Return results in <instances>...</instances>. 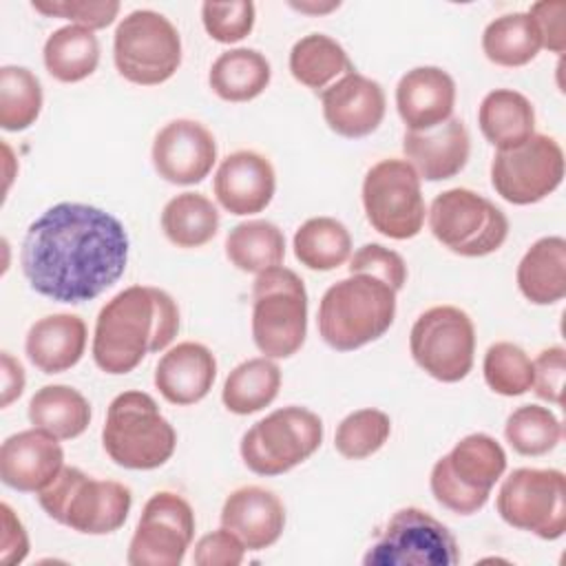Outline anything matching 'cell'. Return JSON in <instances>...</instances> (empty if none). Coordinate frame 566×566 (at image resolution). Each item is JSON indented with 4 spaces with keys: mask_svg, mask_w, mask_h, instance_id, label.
Instances as JSON below:
<instances>
[{
    "mask_svg": "<svg viewBox=\"0 0 566 566\" xmlns=\"http://www.w3.org/2000/svg\"><path fill=\"white\" fill-rule=\"evenodd\" d=\"M128 263V234L111 212L62 201L44 210L20 248L31 290L57 303H84L119 281Z\"/></svg>",
    "mask_w": 566,
    "mask_h": 566,
    "instance_id": "obj_1",
    "label": "cell"
},
{
    "mask_svg": "<svg viewBox=\"0 0 566 566\" xmlns=\"http://www.w3.org/2000/svg\"><path fill=\"white\" fill-rule=\"evenodd\" d=\"M179 332L175 298L150 285H130L97 314L93 360L113 376L133 371L146 354L166 349Z\"/></svg>",
    "mask_w": 566,
    "mask_h": 566,
    "instance_id": "obj_2",
    "label": "cell"
},
{
    "mask_svg": "<svg viewBox=\"0 0 566 566\" xmlns=\"http://www.w3.org/2000/svg\"><path fill=\"white\" fill-rule=\"evenodd\" d=\"M396 316V290L371 274H349L318 303V334L336 352H354L380 338Z\"/></svg>",
    "mask_w": 566,
    "mask_h": 566,
    "instance_id": "obj_3",
    "label": "cell"
},
{
    "mask_svg": "<svg viewBox=\"0 0 566 566\" xmlns=\"http://www.w3.org/2000/svg\"><path fill=\"white\" fill-rule=\"evenodd\" d=\"M102 444L115 464L150 471L170 460L177 433L161 416L153 396L146 391H124L108 405Z\"/></svg>",
    "mask_w": 566,
    "mask_h": 566,
    "instance_id": "obj_4",
    "label": "cell"
},
{
    "mask_svg": "<svg viewBox=\"0 0 566 566\" xmlns=\"http://www.w3.org/2000/svg\"><path fill=\"white\" fill-rule=\"evenodd\" d=\"M44 513L84 535H106L124 526L133 495L115 480H95L77 467H62L38 493Z\"/></svg>",
    "mask_w": 566,
    "mask_h": 566,
    "instance_id": "obj_5",
    "label": "cell"
},
{
    "mask_svg": "<svg viewBox=\"0 0 566 566\" xmlns=\"http://www.w3.org/2000/svg\"><path fill=\"white\" fill-rule=\"evenodd\" d=\"M307 334V292L303 279L283 265L256 274L252 285V338L268 358H290Z\"/></svg>",
    "mask_w": 566,
    "mask_h": 566,
    "instance_id": "obj_6",
    "label": "cell"
},
{
    "mask_svg": "<svg viewBox=\"0 0 566 566\" xmlns=\"http://www.w3.org/2000/svg\"><path fill=\"white\" fill-rule=\"evenodd\" d=\"M506 471L502 444L486 433H469L442 455L429 478L438 504L458 515L478 513L491 495V489Z\"/></svg>",
    "mask_w": 566,
    "mask_h": 566,
    "instance_id": "obj_7",
    "label": "cell"
},
{
    "mask_svg": "<svg viewBox=\"0 0 566 566\" xmlns=\"http://www.w3.org/2000/svg\"><path fill=\"white\" fill-rule=\"evenodd\" d=\"M113 60L119 75L133 84H164L181 64L179 31L153 9L130 11L115 29Z\"/></svg>",
    "mask_w": 566,
    "mask_h": 566,
    "instance_id": "obj_8",
    "label": "cell"
},
{
    "mask_svg": "<svg viewBox=\"0 0 566 566\" xmlns=\"http://www.w3.org/2000/svg\"><path fill=\"white\" fill-rule=\"evenodd\" d=\"M323 442L321 418L305 407H281L241 438V458L256 475H281L305 462Z\"/></svg>",
    "mask_w": 566,
    "mask_h": 566,
    "instance_id": "obj_9",
    "label": "cell"
},
{
    "mask_svg": "<svg viewBox=\"0 0 566 566\" xmlns=\"http://www.w3.org/2000/svg\"><path fill=\"white\" fill-rule=\"evenodd\" d=\"M431 234L460 256H486L509 237L506 214L469 188L440 192L429 208Z\"/></svg>",
    "mask_w": 566,
    "mask_h": 566,
    "instance_id": "obj_10",
    "label": "cell"
},
{
    "mask_svg": "<svg viewBox=\"0 0 566 566\" xmlns=\"http://www.w3.org/2000/svg\"><path fill=\"white\" fill-rule=\"evenodd\" d=\"M365 217L382 237L405 241L416 237L424 223V199L420 177L407 159H382L363 179Z\"/></svg>",
    "mask_w": 566,
    "mask_h": 566,
    "instance_id": "obj_11",
    "label": "cell"
},
{
    "mask_svg": "<svg viewBox=\"0 0 566 566\" xmlns=\"http://www.w3.org/2000/svg\"><path fill=\"white\" fill-rule=\"evenodd\" d=\"M495 506L509 526L557 539L566 531V478L557 469H515L502 482Z\"/></svg>",
    "mask_w": 566,
    "mask_h": 566,
    "instance_id": "obj_12",
    "label": "cell"
},
{
    "mask_svg": "<svg viewBox=\"0 0 566 566\" xmlns=\"http://www.w3.org/2000/svg\"><path fill=\"white\" fill-rule=\"evenodd\" d=\"M416 365L440 382H458L469 376L475 354V327L469 314L455 305L424 310L409 334Z\"/></svg>",
    "mask_w": 566,
    "mask_h": 566,
    "instance_id": "obj_13",
    "label": "cell"
},
{
    "mask_svg": "<svg viewBox=\"0 0 566 566\" xmlns=\"http://www.w3.org/2000/svg\"><path fill=\"white\" fill-rule=\"evenodd\" d=\"M460 548L451 531L431 513L396 511L363 557L365 566H455Z\"/></svg>",
    "mask_w": 566,
    "mask_h": 566,
    "instance_id": "obj_14",
    "label": "cell"
},
{
    "mask_svg": "<svg viewBox=\"0 0 566 566\" xmlns=\"http://www.w3.org/2000/svg\"><path fill=\"white\" fill-rule=\"evenodd\" d=\"M564 179V150L555 137L533 133L524 144L495 150L491 184L495 192L513 203L528 206L548 197Z\"/></svg>",
    "mask_w": 566,
    "mask_h": 566,
    "instance_id": "obj_15",
    "label": "cell"
},
{
    "mask_svg": "<svg viewBox=\"0 0 566 566\" xmlns=\"http://www.w3.org/2000/svg\"><path fill=\"white\" fill-rule=\"evenodd\" d=\"M195 537V513L172 491H159L144 504L128 546L130 566H179Z\"/></svg>",
    "mask_w": 566,
    "mask_h": 566,
    "instance_id": "obj_16",
    "label": "cell"
},
{
    "mask_svg": "<svg viewBox=\"0 0 566 566\" xmlns=\"http://www.w3.org/2000/svg\"><path fill=\"white\" fill-rule=\"evenodd\" d=\"M153 166L161 179L177 186L203 181L217 161L214 135L195 119H172L153 142Z\"/></svg>",
    "mask_w": 566,
    "mask_h": 566,
    "instance_id": "obj_17",
    "label": "cell"
},
{
    "mask_svg": "<svg viewBox=\"0 0 566 566\" xmlns=\"http://www.w3.org/2000/svg\"><path fill=\"white\" fill-rule=\"evenodd\" d=\"M321 104L327 126L347 139L371 135L382 124L387 106L382 86L356 71L321 91Z\"/></svg>",
    "mask_w": 566,
    "mask_h": 566,
    "instance_id": "obj_18",
    "label": "cell"
},
{
    "mask_svg": "<svg viewBox=\"0 0 566 566\" xmlns=\"http://www.w3.org/2000/svg\"><path fill=\"white\" fill-rule=\"evenodd\" d=\"M64 467L55 436L33 427L9 436L0 447V480L20 493H40Z\"/></svg>",
    "mask_w": 566,
    "mask_h": 566,
    "instance_id": "obj_19",
    "label": "cell"
},
{
    "mask_svg": "<svg viewBox=\"0 0 566 566\" xmlns=\"http://www.w3.org/2000/svg\"><path fill=\"white\" fill-rule=\"evenodd\" d=\"M212 188L217 201L230 214H256L272 201L276 175L261 153L237 150L219 164Z\"/></svg>",
    "mask_w": 566,
    "mask_h": 566,
    "instance_id": "obj_20",
    "label": "cell"
},
{
    "mask_svg": "<svg viewBox=\"0 0 566 566\" xmlns=\"http://www.w3.org/2000/svg\"><path fill=\"white\" fill-rule=\"evenodd\" d=\"M455 82L440 66H416L396 86V108L409 130H429L451 119Z\"/></svg>",
    "mask_w": 566,
    "mask_h": 566,
    "instance_id": "obj_21",
    "label": "cell"
},
{
    "mask_svg": "<svg viewBox=\"0 0 566 566\" xmlns=\"http://www.w3.org/2000/svg\"><path fill=\"white\" fill-rule=\"evenodd\" d=\"M221 526L234 533L248 551H263L281 537L285 506L270 489L256 484L241 486L226 497Z\"/></svg>",
    "mask_w": 566,
    "mask_h": 566,
    "instance_id": "obj_22",
    "label": "cell"
},
{
    "mask_svg": "<svg viewBox=\"0 0 566 566\" xmlns=\"http://www.w3.org/2000/svg\"><path fill=\"white\" fill-rule=\"evenodd\" d=\"M402 153L420 179L442 181L455 177L467 166L471 139L464 122L451 117L429 130H407Z\"/></svg>",
    "mask_w": 566,
    "mask_h": 566,
    "instance_id": "obj_23",
    "label": "cell"
},
{
    "mask_svg": "<svg viewBox=\"0 0 566 566\" xmlns=\"http://www.w3.org/2000/svg\"><path fill=\"white\" fill-rule=\"evenodd\" d=\"M217 378L214 354L195 340L168 349L155 367V387L172 405H195L208 396Z\"/></svg>",
    "mask_w": 566,
    "mask_h": 566,
    "instance_id": "obj_24",
    "label": "cell"
},
{
    "mask_svg": "<svg viewBox=\"0 0 566 566\" xmlns=\"http://www.w3.org/2000/svg\"><path fill=\"white\" fill-rule=\"evenodd\" d=\"M86 349V323L77 314H49L29 327L24 352L42 374H60L80 363Z\"/></svg>",
    "mask_w": 566,
    "mask_h": 566,
    "instance_id": "obj_25",
    "label": "cell"
},
{
    "mask_svg": "<svg viewBox=\"0 0 566 566\" xmlns=\"http://www.w3.org/2000/svg\"><path fill=\"white\" fill-rule=\"evenodd\" d=\"M517 287L535 305H553L566 296V241L542 237L517 265Z\"/></svg>",
    "mask_w": 566,
    "mask_h": 566,
    "instance_id": "obj_26",
    "label": "cell"
},
{
    "mask_svg": "<svg viewBox=\"0 0 566 566\" xmlns=\"http://www.w3.org/2000/svg\"><path fill=\"white\" fill-rule=\"evenodd\" d=\"M478 124L491 146L509 150L535 133V111L526 95L513 88H495L484 95L478 108Z\"/></svg>",
    "mask_w": 566,
    "mask_h": 566,
    "instance_id": "obj_27",
    "label": "cell"
},
{
    "mask_svg": "<svg viewBox=\"0 0 566 566\" xmlns=\"http://www.w3.org/2000/svg\"><path fill=\"white\" fill-rule=\"evenodd\" d=\"M270 62L256 49L223 51L210 66V88L223 102H250L270 84Z\"/></svg>",
    "mask_w": 566,
    "mask_h": 566,
    "instance_id": "obj_28",
    "label": "cell"
},
{
    "mask_svg": "<svg viewBox=\"0 0 566 566\" xmlns=\"http://www.w3.org/2000/svg\"><path fill=\"white\" fill-rule=\"evenodd\" d=\"M29 420L57 440H71L86 431L91 405L69 385H44L29 400Z\"/></svg>",
    "mask_w": 566,
    "mask_h": 566,
    "instance_id": "obj_29",
    "label": "cell"
},
{
    "mask_svg": "<svg viewBox=\"0 0 566 566\" xmlns=\"http://www.w3.org/2000/svg\"><path fill=\"white\" fill-rule=\"evenodd\" d=\"M281 389V369L279 365L268 358H250L237 365L221 391V400L228 411L237 416H248L265 409L268 405L274 402Z\"/></svg>",
    "mask_w": 566,
    "mask_h": 566,
    "instance_id": "obj_30",
    "label": "cell"
},
{
    "mask_svg": "<svg viewBox=\"0 0 566 566\" xmlns=\"http://www.w3.org/2000/svg\"><path fill=\"white\" fill-rule=\"evenodd\" d=\"M42 57L49 75L57 82H82L97 69L99 42L91 29L66 24L46 38Z\"/></svg>",
    "mask_w": 566,
    "mask_h": 566,
    "instance_id": "obj_31",
    "label": "cell"
},
{
    "mask_svg": "<svg viewBox=\"0 0 566 566\" xmlns=\"http://www.w3.org/2000/svg\"><path fill=\"white\" fill-rule=\"evenodd\" d=\"M352 71L345 49L325 33L303 35L290 51L292 77L312 91H325L334 80Z\"/></svg>",
    "mask_w": 566,
    "mask_h": 566,
    "instance_id": "obj_32",
    "label": "cell"
},
{
    "mask_svg": "<svg viewBox=\"0 0 566 566\" xmlns=\"http://www.w3.org/2000/svg\"><path fill=\"white\" fill-rule=\"evenodd\" d=\"M542 49V38L539 31L528 13L515 11V13H504L495 18L493 22L486 24L482 33V51L484 55L506 69L524 66Z\"/></svg>",
    "mask_w": 566,
    "mask_h": 566,
    "instance_id": "obj_33",
    "label": "cell"
},
{
    "mask_svg": "<svg viewBox=\"0 0 566 566\" xmlns=\"http://www.w3.org/2000/svg\"><path fill=\"white\" fill-rule=\"evenodd\" d=\"M226 256L237 270L259 274L283 263L285 237L272 221H243L228 232Z\"/></svg>",
    "mask_w": 566,
    "mask_h": 566,
    "instance_id": "obj_34",
    "label": "cell"
},
{
    "mask_svg": "<svg viewBox=\"0 0 566 566\" xmlns=\"http://www.w3.org/2000/svg\"><path fill=\"white\" fill-rule=\"evenodd\" d=\"M161 230L177 248H201L219 230V212L201 192H181L161 210Z\"/></svg>",
    "mask_w": 566,
    "mask_h": 566,
    "instance_id": "obj_35",
    "label": "cell"
},
{
    "mask_svg": "<svg viewBox=\"0 0 566 566\" xmlns=\"http://www.w3.org/2000/svg\"><path fill=\"white\" fill-rule=\"evenodd\" d=\"M294 256L310 270H336L352 256L349 230L338 219L312 217L294 232Z\"/></svg>",
    "mask_w": 566,
    "mask_h": 566,
    "instance_id": "obj_36",
    "label": "cell"
},
{
    "mask_svg": "<svg viewBox=\"0 0 566 566\" xmlns=\"http://www.w3.org/2000/svg\"><path fill=\"white\" fill-rule=\"evenodd\" d=\"M42 111V84L24 66L7 64L0 69V126L24 130L35 124Z\"/></svg>",
    "mask_w": 566,
    "mask_h": 566,
    "instance_id": "obj_37",
    "label": "cell"
},
{
    "mask_svg": "<svg viewBox=\"0 0 566 566\" xmlns=\"http://www.w3.org/2000/svg\"><path fill=\"white\" fill-rule=\"evenodd\" d=\"M504 436L513 451L535 458L559 444L562 422L548 407L522 405L506 418Z\"/></svg>",
    "mask_w": 566,
    "mask_h": 566,
    "instance_id": "obj_38",
    "label": "cell"
},
{
    "mask_svg": "<svg viewBox=\"0 0 566 566\" xmlns=\"http://www.w3.org/2000/svg\"><path fill=\"white\" fill-rule=\"evenodd\" d=\"M391 420L380 409H358L340 420L334 436L336 451L347 460L374 455L389 438Z\"/></svg>",
    "mask_w": 566,
    "mask_h": 566,
    "instance_id": "obj_39",
    "label": "cell"
},
{
    "mask_svg": "<svg viewBox=\"0 0 566 566\" xmlns=\"http://www.w3.org/2000/svg\"><path fill=\"white\" fill-rule=\"evenodd\" d=\"M486 385L500 396H522L533 387V360L509 340L493 343L482 363Z\"/></svg>",
    "mask_w": 566,
    "mask_h": 566,
    "instance_id": "obj_40",
    "label": "cell"
},
{
    "mask_svg": "<svg viewBox=\"0 0 566 566\" xmlns=\"http://www.w3.org/2000/svg\"><path fill=\"white\" fill-rule=\"evenodd\" d=\"M201 20L212 40L221 44H232L250 35L254 27V4L250 0L203 2Z\"/></svg>",
    "mask_w": 566,
    "mask_h": 566,
    "instance_id": "obj_41",
    "label": "cell"
},
{
    "mask_svg": "<svg viewBox=\"0 0 566 566\" xmlns=\"http://www.w3.org/2000/svg\"><path fill=\"white\" fill-rule=\"evenodd\" d=\"M31 7L38 13L64 18L91 31L106 29L119 13L117 0H33Z\"/></svg>",
    "mask_w": 566,
    "mask_h": 566,
    "instance_id": "obj_42",
    "label": "cell"
},
{
    "mask_svg": "<svg viewBox=\"0 0 566 566\" xmlns=\"http://www.w3.org/2000/svg\"><path fill=\"white\" fill-rule=\"evenodd\" d=\"M349 274H371L398 292L407 281V265L398 252L380 243H365L349 256Z\"/></svg>",
    "mask_w": 566,
    "mask_h": 566,
    "instance_id": "obj_43",
    "label": "cell"
},
{
    "mask_svg": "<svg viewBox=\"0 0 566 566\" xmlns=\"http://www.w3.org/2000/svg\"><path fill=\"white\" fill-rule=\"evenodd\" d=\"M566 374V352L559 345L546 347L533 360V391L553 405H562Z\"/></svg>",
    "mask_w": 566,
    "mask_h": 566,
    "instance_id": "obj_44",
    "label": "cell"
},
{
    "mask_svg": "<svg viewBox=\"0 0 566 566\" xmlns=\"http://www.w3.org/2000/svg\"><path fill=\"white\" fill-rule=\"evenodd\" d=\"M245 546L228 528L212 531L195 544L192 562L197 566H239L243 562Z\"/></svg>",
    "mask_w": 566,
    "mask_h": 566,
    "instance_id": "obj_45",
    "label": "cell"
},
{
    "mask_svg": "<svg viewBox=\"0 0 566 566\" xmlns=\"http://www.w3.org/2000/svg\"><path fill=\"white\" fill-rule=\"evenodd\" d=\"M528 15L533 18L539 38H542V46H546L553 53H564L566 49V24H564V15H566V2L564 0H542L531 4Z\"/></svg>",
    "mask_w": 566,
    "mask_h": 566,
    "instance_id": "obj_46",
    "label": "cell"
},
{
    "mask_svg": "<svg viewBox=\"0 0 566 566\" xmlns=\"http://www.w3.org/2000/svg\"><path fill=\"white\" fill-rule=\"evenodd\" d=\"M2 511V539H0V562L4 566L20 564L29 553V537L22 522L15 517L9 504L0 506Z\"/></svg>",
    "mask_w": 566,
    "mask_h": 566,
    "instance_id": "obj_47",
    "label": "cell"
},
{
    "mask_svg": "<svg viewBox=\"0 0 566 566\" xmlns=\"http://www.w3.org/2000/svg\"><path fill=\"white\" fill-rule=\"evenodd\" d=\"M0 371H2L0 407H9L24 391V369L9 352H2L0 354Z\"/></svg>",
    "mask_w": 566,
    "mask_h": 566,
    "instance_id": "obj_48",
    "label": "cell"
},
{
    "mask_svg": "<svg viewBox=\"0 0 566 566\" xmlns=\"http://www.w3.org/2000/svg\"><path fill=\"white\" fill-rule=\"evenodd\" d=\"M292 9L301 11V13H329L334 9L340 7V2H325V4H316V2H290Z\"/></svg>",
    "mask_w": 566,
    "mask_h": 566,
    "instance_id": "obj_49",
    "label": "cell"
}]
</instances>
